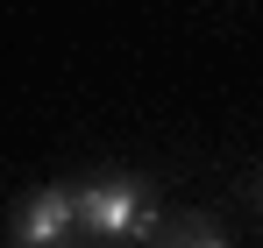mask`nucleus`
I'll return each mask as SVG.
<instances>
[{"instance_id":"1","label":"nucleus","mask_w":263,"mask_h":248,"mask_svg":"<svg viewBox=\"0 0 263 248\" xmlns=\"http://www.w3.org/2000/svg\"><path fill=\"white\" fill-rule=\"evenodd\" d=\"M71 213H79V227L100 234V241H142V234L157 227V199H149L135 177H121V170L71 184Z\"/></svg>"},{"instance_id":"2","label":"nucleus","mask_w":263,"mask_h":248,"mask_svg":"<svg viewBox=\"0 0 263 248\" xmlns=\"http://www.w3.org/2000/svg\"><path fill=\"white\" fill-rule=\"evenodd\" d=\"M71 234H79L71 184H36V192L14 206V248H64Z\"/></svg>"},{"instance_id":"3","label":"nucleus","mask_w":263,"mask_h":248,"mask_svg":"<svg viewBox=\"0 0 263 248\" xmlns=\"http://www.w3.org/2000/svg\"><path fill=\"white\" fill-rule=\"evenodd\" d=\"M164 248H228V234H220L206 213H192V220H178L171 234H164Z\"/></svg>"}]
</instances>
